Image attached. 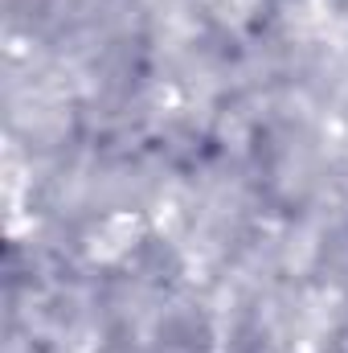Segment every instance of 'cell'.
Here are the masks:
<instances>
[{"instance_id":"cell-1","label":"cell","mask_w":348,"mask_h":353,"mask_svg":"<svg viewBox=\"0 0 348 353\" xmlns=\"http://www.w3.org/2000/svg\"><path fill=\"white\" fill-rule=\"evenodd\" d=\"M135 239V218H127V214H115V218H107L98 230H94V243H90V251L98 255V259H119L123 251H127V243Z\"/></svg>"}]
</instances>
